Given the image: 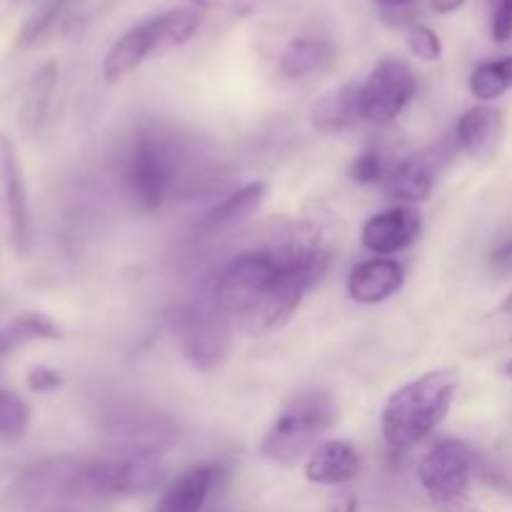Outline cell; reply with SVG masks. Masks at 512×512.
Returning <instances> with one entry per match:
<instances>
[{"label": "cell", "instance_id": "cell-24", "mask_svg": "<svg viewBox=\"0 0 512 512\" xmlns=\"http://www.w3.org/2000/svg\"><path fill=\"white\" fill-rule=\"evenodd\" d=\"M30 425V408L15 390L0 388V443L15 445Z\"/></svg>", "mask_w": 512, "mask_h": 512}, {"label": "cell", "instance_id": "cell-34", "mask_svg": "<svg viewBox=\"0 0 512 512\" xmlns=\"http://www.w3.org/2000/svg\"><path fill=\"white\" fill-rule=\"evenodd\" d=\"M503 313H512V293L508 295V298H505V303H503Z\"/></svg>", "mask_w": 512, "mask_h": 512}, {"label": "cell", "instance_id": "cell-25", "mask_svg": "<svg viewBox=\"0 0 512 512\" xmlns=\"http://www.w3.org/2000/svg\"><path fill=\"white\" fill-rule=\"evenodd\" d=\"M395 163H390L388 155L383 148H368L353 160V168H350V178L358 185H378L385 183L393 170Z\"/></svg>", "mask_w": 512, "mask_h": 512}, {"label": "cell", "instance_id": "cell-16", "mask_svg": "<svg viewBox=\"0 0 512 512\" xmlns=\"http://www.w3.org/2000/svg\"><path fill=\"white\" fill-rule=\"evenodd\" d=\"M360 455L345 440H325L305 463V478L315 485H345L358 475Z\"/></svg>", "mask_w": 512, "mask_h": 512}, {"label": "cell", "instance_id": "cell-19", "mask_svg": "<svg viewBox=\"0 0 512 512\" xmlns=\"http://www.w3.org/2000/svg\"><path fill=\"white\" fill-rule=\"evenodd\" d=\"M358 120H363V113H360V83L340 85V88L325 93L310 108V123L320 133H343V130L353 128Z\"/></svg>", "mask_w": 512, "mask_h": 512}, {"label": "cell", "instance_id": "cell-33", "mask_svg": "<svg viewBox=\"0 0 512 512\" xmlns=\"http://www.w3.org/2000/svg\"><path fill=\"white\" fill-rule=\"evenodd\" d=\"M193 3V8H215V5H220V0H190Z\"/></svg>", "mask_w": 512, "mask_h": 512}, {"label": "cell", "instance_id": "cell-3", "mask_svg": "<svg viewBox=\"0 0 512 512\" xmlns=\"http://www.w3.org/2000/svg\"><path fill=\"white\" fill-rule=\"evenodd\" d=\"M338 423V405L325 390H303L290 398L260 443L265 460L293 465L313 453L320 438Z\"/></svg>", "mask_w": 512, "mask_h": 512}, {"label": "cell", "instance_id": "cell-17", "mask_svg": "<svg viewBox=\"0 0 512 512\" xmlns=\"http://www.w3.org/2000/svg\"><path fill=\"white\" fill-rule=\"evenodd\" d=\"M333 53L335 48L328 35L315 33V30L300 33L290 40L288 48L280 55V73L290 80L310 78V75L328 68Z\"/></svg>", "mask_w": 512, "mask_h": 512}, {"label": "cell", "instance_id": "cell-18", "mask_svg": "<svg viewBox=\"0 0 512 512\" xmlns=\"http://www.w3.org/2000/svg\"><path fill=\"white\" fill-rule=\"evenodd\" d=\"M58 75L60 70L55 60L43 63L30 75L18 108V125L25 135L40 133V128L48 120L50 103H53L55 88H58Z\"/></svg>", "mask_w": 512, "mask_h": 512}, {"label": "cell", "instance_id": "cell-31", "mask_svg": "<svg viewBox=\"0 0 512 512\" xmlns=\"http://www.w3.org/2000/svg\"><path fill=\"white\" fill-rule=\"evenodd\" d=\"M468 0H430V8L435 10L438 15H450L455 10H460Z\"/></svg>", "mask_w": 512, "mask_h": 512}, {"label": "cell", "instance_id": "cell-4", "mask_svg": "<svg viewBox=\"0 0 512 512\" xmlns=\"http://www.w3.org/2000/svg\"><path fill=\"white\" fill-rule=\"evenodd\" d=\"M178 173L180 150L170 135L155 128L138 130L123 160V185L130 203L143 213L160 210L175 190Z\"/></svg>", "mask_w": 512, "mask_h": 512}, {"label": "cell", "instance_id": "cell-26", "mask_svg": "<svg viewBox=\"0 0 512 512\" xmlns=\"http://www.w3.org/2000/svg\"><path fill=\"white\" fill-rule=\"evenodd\" d=\"M63 5L65 0H50V3H45L43 8L35 10V13L28 18V23L23 25V30H20L18 48H30V45L38 43V40L53 28V23L58 20Z\"/></svg>", "mask_w": 512, "mask_h": 512}, {"label": "cell", "instance_id": "cell-8", "mask_svg": "<svg viewBox=\"0 0 512 512\" xmlns=\"http://www.w3.org/2000/svg\"><path fill=\"white\" fill-rule=\"evenodd\" d=\"M165 468L158 458H110L80 463L83 498H125L143 495L163 483Z\"/></svg>", "mask_w": 512, "mask_h": 512}, {"label": "cell", "instance_id": "cell-30", "mask_svg": "<svg viewBox=\"0 0 512 512\" xmlns=\"http://www.w3.org/2000/svg\"><path fill=\"white\" fill-rule=\"evenodd\" d=\"M493 265L500 270V273H510L512 270V240L503 245L498 253L493 255Z\"/></svg>", "mask_w": 512, "mask_h": 512}, {"label": "cell", "instance_id": "cell-27", "mask_svg": "<svg viewBox=\"0 0 512 512\" xmlns=\"http://www.w3.org/2000/svg\"><path fill=\"white\" fill-rule=\"evenodd\" d=\"M408 48L410 53L418 60L425 63H435L443 55V43H440V35L435 33L428 25H413L408 33Z\"/></svg>", "mask_w": 512, "mask_h": 512}, {"label": "cell", "instance_id": "cell-14", "mask_svg": "<svg viewBox=\"0 0 512 512\" xmlns=\"http://www.w3.org/2000/svg\"><path fill=\"white\" fill-rule=\"evenodd\" d=\"M218 475L220 468H215L213 463H200L183 470L160 495L155 512H200L218 483Z\"/></svg>", "mask_w": 512, "mask_h": 512}, {"label": "cell", "instance_id": "cell-11", "mask_svg": "<svg viewBox=\"0 0 512 512\" xmlns=\"http://www.w3.org/2000/svg\"><path fill=\"white\" fill-rule=\"evenodd\" d=\"M0 235L18 258L33 248V218L23 183L18 150L10 135L0 133Z\"/></svg>", "mask_w": 512, "mask_h": 512}, {"label": "cell", "instance_id": "cell-35", "mask_svg": "<svg viewBox=\"0 0 512 512\" xmlns=\"http://www.w3.org/2000/svg\"><path fill=\"white\" fill-rule=\"evenodd\" d=\"M505 373H508V378H512V360L505 363Z\"/></svg>", "mask_w": 512, "mask_h": 512}, {"label": "cell", "instance_id": "cell-20", "mask_svg": "<svg viewBox=\"0 0 512 512\" xmlns=\"http://www.w3.org/2000/svg\"><path fill=\"white\" fill-rule=\"evenodd\" d=\"M265 195H268V183L265 180H255V183L243 185V188L230 193L225 200H220L218 205H213L200 218V233H223V230L235 228V225L248 220L263 205Z\"/></svg>", "mask_w": 512, "mask_h": 512}, {"label": "cell", "instance_id": "cell-15", "mask_svg": "<svg viewBox=\"0 0 512 512\" xmlns=\"http://www.w3.org/2000/svg\"><path fill=\"white\" fill-rule=\"evenodd\" d=\"M505 133V118L498 108L490 105H475L465 110L455 128V140L460 150L470 158H490L498 150Z\"/></svg>", "mask_w": 512, "mask_h": 512}, {"label": "cell", "instance_id": "cell-1", "mask_svg": "<svg viewBox=\"0 0 512 512\" xmlns=\"http://www.w3.org/2000/svg\"><path fill=\"white\" fill-rule=\"evenodd\" d=\"M275 238L268 248L235 255L210 285L220 308L248 335L280 328L328 265L313 223L285 225Z\"/></svg>", "mask_w": 512, "mask_h": 512}, {"label": "cell", "instance_id": "cell-21", "mask_svg": "<svg viewBox=\"0 0 512 512\" xmlns=\"http://www.w3.org/2000/svg\"><path fill=\"white\" fill-rule=\"evenodd\" d=\"M433 185V163L428 158H423V155H410V158L395 163L388 180H385V190H388L390 198L400 200L403 205L425 203L430 198V193H433Z\"/></svg>", "mask_w": 512, "mask_h": 512}, {"label": "cell", "instance_id": "cell-2", "mask_svg": "<svg viewBox=\"0 0 512 512\" xmlns=\"http://www.w3.org/2000/svg\"><path fill=\"white\" fill-rule=\"evenodd\" d=\"M460 375L455 368H438L395 390L383 408V438L393 453H405L428 438L453 408Z\"/></svg>", "mask_w": 512, "mask_h": 512}, {"label": "cell", "instance_id": "cell-29", "mask_svg": "<svg viewBox=\"0 0 512 512\" xmlns=\"http://www.w3.org/2000/svg\"><path fill=\"white\" fill-rule=\"evenodd\" d=\"M60 385H63V375L58 370H50L40 365V368H33L28 373V388L33 393H53Z\"/></svg>", "mask_w": 512, "mask_h": 512}, {"label": "cell", "instance_id": "cell-5", "mask_svg": "<svg viewBox=\"0 0 512 512\" xmlns=\"http://www.w3.org/2000/svg\"><path fill=\"white\" fill-rule=\"evenodd\" d=\"M198 25L200 13L195 8L165 10V13L133 25L105 53L103 78L108 83H115V80L125 78L135 68H140L153 55L168 53L178 45H185L198 33Z\"/></svg>", "mask_w": 512, "mask_h": 512}, {"label": "cell", "instance_id": "cell-23", "mask_svg": "<svg viewBox=\"0 0 512 512\" xmlns=\"http://www.w3.org/2000/svg\"><path fill=\"white\" fill-rule=\"evenodd\" d=\"M512 88V55L480 63L470 73V93L483 103L498 100Z\"/></svg>", "mask_w": 512, "mask_h": 512}, {"label": "cell", "instance_id": "cell-32", "mask_svg": "<svg viewBox=\"0 0 512 512\" xmlns=\"http://www.w3.org/2000/svg\"><path fill=\"white\" fill-rule=\"evenodd\" d=\"M380 10H388V13H403V10L413 8L415 0H373Z\"/></svg>", "mask_w": 512, "mask_h": 512}, {"label": "cell", "instance_id": "cell-10", "mask_svg": "<svg viewBox=\"0 0 512 512\" xmlns=\"http://www.w3.org/2000/svg\"><path fill=\"white\" fill-rule=\"evenodd\" d=\"M418 90L413 68L403 58L385 55L365 83H360V113L365 123L390 125L413 100Z\"/></svg>", "mask_w": 512, "mask_h": 512}, {"label": "cell", "instance_id": "cell-22", "mask_svg": "<svg viewBox=\"0 0 512 512\" xmlns=\"http://www.w3.org/2000/svg\"><path fill=\"white\" fill-rule=\"evenodd\" d=\"M60 338H63V330H60V325L50 315L30 310V313L15 315L8 328L0 330V355L13 353L15 348H23V345L35 343V340Z\"/></svg>", "mask_w": 512, "mask_h": 512}, {"label": "cell", "instance_id": "cell-6", "mask_svg": "<svg viewBox=\"0 0 512 512\" xmlns=\"http://www.w3.org/2000/svg\"><path fill=\"white\" fill-rule=\"evenodd\" d=\"M180 350L185 360L198 370H215L230 353L233 343V320L215 300L213 288L200 293L185 305L175 323Z\"/></svg>", "mask_w": 512, "mask_h": 512}, {"label": "cell", "instance_id": "cell-36", "mask_svg": "<svg viewBox=\"0 0 512 512\" xmlns=\"http://www.w3.org/2000/svg\"><path fill=\"white\" fill-rule=\"evenodd\" d=\"M55 512H75V510H70V508H58Z\"/></svg>", "mask_w": 512, "mask_h": 512}, {"label": "cell", "instance_id": "cell-7", "mask_svg": "<svg viewBox=\"0 0 512 512\" xmlns=\"http://www.w3.org/2000/svg\"><path fill=\"white\" fill-rule=\"evenodd\" d=\"M475 455L460 440H443L423 455L418 480L430 503L443 512H463L468 505Z\"/></svg>", "mask_w": 512, "mask_h": 512}, {"label": "cell", "instance_id": "cell-9", "mask_svg": "<svg viewBox=\"0 0 512 512\" xmlns=\"http://www.w3.org/2000/svg\"><path fill=\"white\" fill-rule=\"evenodd\" d=\"M173 418L143 408H118L105 420V438L115 458H158L175 440Z\"/></svg>", "mask_w": 512, "mask_h": 512}, {"label": "cell", "instance_id": "cell-12", "mask_svg": "<svg viewBox=\"0 0 512 512\" xmlns=\"http://www.w3.org/2000/svg\"><path fill=\"white\" fill-rule=\"evenodd\" d=\"M423 228V215L413 205H398V208L383 210L368 218V223L360 230L365 250L375 253L378 258L400 253L408 245L415 243Z\"/></svg>", "mask_w": 512, "mask_h": 512}, {"label": "cell", "instance_id": "cell-28", "mask_svg": "<svg viewBox=\"0 0 512 512\" xmlns=\"http://www.w3.org/2000/svg\"><path fill=\"white\" fill-rule=\"evenodd\" d=\"M490 5V35L495 43L512 40V0H488Z\"/></svg>", "mask_w": 512, "mask_h": 512}, {"label": "cell", "instance_id": "cell-13", "mask_svg": "<svg viewBox=\"0 0 512 512\" xmlns=\"http://www.w3.org/2000/svg\"><path fill=\"white\" fill-rule=\"evenodd\" d=\"M405 270L393 258H370L355 265L348 278V295L360 305H378L403 288Z\"/></svg>", "mask_w": 512, "mask_h": 512}]
</instances>
